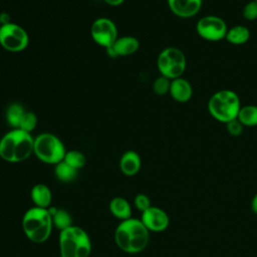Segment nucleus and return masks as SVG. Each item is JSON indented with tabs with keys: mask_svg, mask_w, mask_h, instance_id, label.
Segmentation results:
<instances>
[{
	"mask_svg": "<svg viewBox=\"0 0 257 257\" xmlns=\"http://www.w3.org/2000/svg\"><path fill=\"white\" fill-rule=\"evenodd\" d=\"M91 241L81 227L72 225L59 234L60 257H89Z\"/></svg>",
	"mask_w": 257,
	"mask_h": 257,
	"instance_id": "20e7f679",
	"label": "nucleus"
},
{
	"mask_svg": "<svg viewBox=\"0 0 257 257\" xmlns=\"http://www.w3.org/2000/svg\"><path fill=\"white\" fill-rule=\"evenodd\" d=\"M48 210L52 217L53 226L60 232L73 225L71 215L66 210L55 207H49Z\"/></svg>",
	"mask_w": 257,
	"mask_h": 257,
	"instance_id": "6ab92c4d",
	"label": "nucleus"
},
{
	"mask_svg": "<svg viewBox=\"0 0 257 257\" xmlns=\"http://www.w3.org/2000/svg\"><path fill=\"white\" fill-rule=\"evenodd\" d=\"M243 17L248 21H253L257 19V2L255 0H251L247 2L242 10Z\"/></svg>",
	"mask_w": 257,
	"mask_h": 257,
	"instance_id": "a878e982",
	"label": "nucleus"
},
{
	"mask_svg": "<svg viewBox=\"0 0 257 257\" xmlns=\"http://www.w3.org/2000/svg\"><path fill=\"white\" fill-rule=\"evenodd\" d=\"M157 66L161 75L172 80L182 77L187 67V58L181 49L173 46L167 47L160 52Z\"/></svg>",
	"mask_w": 257,
	"mask_h": 257,
	"instance_id": "0eeeda50",
	"label": "nucleus"
},
{
	"mask_svg": "<svg viewBox=\"0 0 257 257\" xmlns=\"http://www.w3.org/2000/svg\"><path fill=\"white\" fill-rule=\"evenodd\" d=\"M225 124H226V130L228 134L232 137H239L243 133L244 125L241 123V121L238 118H234Z\"/></svg>",
	"mask_w": 257,
	"mask_h": 257,
	"instance_id": "bb28decb",
	"label": "nucleus"
},
{
	"mask_svg": "<svg viewBox=\"0 0 257 257\" xmlns=\"http://www.w3.org/2000/svg\"><path fill=\"white\" fill-rule=\"evenodd\" d=\"M142 167V160L140 155L135 151L125 152L119 161V169L125 176L132 177L139 173Z\"/></svg>",
	"mask_w": 257,
	"mask_h": 257,
	"instance_id": "2eb2a0df",
	"label": "nucleus"
},
{
	"mask_svg": "<svg viewBox=\"0 0 257 257\" xmlns=\"http://www.w3.org/2000/svg\"><path fill=\"white\" fill-rule=\"evenodd\" d=\"M169 93L177 102H187L193 95V87L191 83L184 77H178L171 80Z\"/></svg>",
	"mask_w": 257,
	"mask_h": 257,
	"instance_id": "4468645a",
	"label": "nucleus"
},
{
	"mask_svg": "<svg viewBox=\"0 0 257 257\" xmlns=\"http://www.w3.org/2000/svg\"><path fill=\"white\" fill-rule=\"evenodd\" d=\"M34 149V138L30 133L13 128L0 140V158L7 163H20L27 160Z\"/></svg>",
	"mask_w": 257,
	"mask_h": 257,
	"instance_id": "f03ea898",
	"label": "nucleus"
},
{
	"mask_svg": "<svg viewBox=\"0 0 257 257\" xmlns=\"http://www.w3.org/2000/svg\"><path fill=\"white\" fill-rule=\"evenodd\" d=\"M30 197L35 207L43 209H48L51 207L52 193L45 184L34 185L31 189Z\"/></svg>",
	"mask_w": 257,
	"mask_h": 257,
	"instance_id": "dca6fc26",
	"label": "nucleus"
},
{
	"mask_svg": "<svg viewBox=\"0 0 257 257\" xmlns=\"http://www.w3.org/2000/svg\"><path fill=\"white\" fill-rule=\"evenodd\" d=\"M255 1H256V2H257V0H255Z\"/></svg>",
	"mask_w": 257,
	"mask_h": 257,
	"instance_id": "473e14b6",
	"label": "nucleus"
},
{
	"mask_svg": "<svg viewBox=\"0 0 257 257\" xmlns=\"http://www.w3.org/2000/svg\"><path fill=\"white\" fill-rule=\"evenodd\" d=\"M251 209L257 215V193L254 195V197L251 201Z\"/></svg>",
	"mask_w": 257,
	"mask_h": 257,
	"instance_id": "c756f323",
	"label": "nucleus"
},
{
	"mask_svg": "<svg viewBox=\"0 0 257 257\" xmlns=\"http://www.w3.org/2000/svg\"><path fill=\"white\" fill-rule=\"evenodd\" d=\"M36 124H37L36 114L32 111H26L22 117L19 128L24 132L31 133L36 127Z\"/></svg>",
	"mask_w": 257,
	"mask_h": 257,
	"instance_id": "393cba45",
	"label": "nucleus"
},
{
	"mask_svg": "<svg viewBox=\"0 0 257 257\" xmlns=\"http://www.w3.org/2000/svg\"><path fill=\"white\" fill-rule=\"evenodd\" d=\"M237 118L244 126H257V105L247 104L242 105Z\"/></svg>",
	"mask_w": 257,
	"mask_h": 257,
	"instance_id": "aec40b11",
	"label": "nucleus"
},
{
	"mask_svg": "<svg viewBox=\"0 0 257 257\" xmlns=\"http://www.w3.org/2000/svg\"><path fill=\"white\" fill-rule=\"evenodd\" d=\"M140 47L139 40L134 36L117 37L114 43L106 48L107 54L111 57L128 56L134 54Z\"/></svg>",
	"mask_w": 257,
	"mask_h": 257,
	"instance_id": "ddd939ff",
	"label": "nucleus"
},
{
	"mask_svg": "<svg viewBox=\"0 0 257 257\" xmlns=\"http://www.w3.org/2000/svg\"><path fill=\"white\" fill-rule=\"evenodd\" d=\"M77 171L78 170L70 167L64 161H61L55 165L54 175L58 181L63 183H70L76 179Z\"/></svg>",
	"mask_w": 257,
	"mask_h": 257,
	"instance_id": "412c9836",
	"label": "nucleus"
},
{
	"mask_svg": "<svg viewBox=\"0 0 257 257\" xmlns=\"http://www.w3.org/2000/svg\"><path fill=\"white\" fill-rule=\"evenodd\" d=\"M26 110L24 107L17 102H13L9 104L6 110V120L8 124L13 128H19L20 122Z\"/></svg>",
	"mask_w": 257,
	"mask_h": 257,
	"instance_id": "4be33fe9",
	"label": "nucleus"
},
{
	"mask_svg": "<svg viewBox=\"0 0 257 257\" xmlns=\"http://www.w3.org/2000/svg\"><path fill=\"white\" fill-rule=\"evenodd\" d=\"M241 106L238 94L231 89L218 90L208 100V111L211 116L224 123L237 118Z\"/></svg>",
	"mask_w": 257,
	"mask_h": 257,
	"instance_id": "39448f33",
	"label": "nucleus"
},
{
	"mask_svg": "<svg viewBox=\"0 0 257 257\" xmlns=\"http://www.w3.org/2000/svg\"><path fill=\"white\" fill-rule=\"evenodd\" d=\"M250 38V30L245 25H234L228 28L225 39L234 45L245 44Z\"/></svg>",
	"mask_w": 257,
	"mask_h": 257,
	"instance_id": "a211bd4d",
	"label": "nucleus"
},
{
	"mask_svg": "<svg viewBox=\"0 0 257 257\" xmlns=\"http://www.w3.org/2000/svg\"><path fill=\"white\" fill-rule=\"evenodd\" d=\"M173 14L181 18H191L199 13L203 0H167Z\"/></svg>",
	"mask_w": 257,
	"mask_h": 257,
	"instance_id": "f8f14e48",
	"label": "nucleus"
},
{
	"mask_svg": "<svg viewBox=\"0 0 257 257\" xmlns=\"http://www.w3.org/2000/svg\"><path fill=\"white\" fill-rule=\"evenodd\" d=\"M0 27H1V23H0Z\"/></svg>",
	"mask_w": 257,
	"mask_h": 257,
	"instance_id": "2f4dec72",
	"label": "nucleus"
},
{
	"mask_svg": "<svg viewBox=\"0 0 257 257\" xmlns=\"http://www.w3.org/2000/svg\"><path fill=\"white\" fill-rule=\"evenodd\" d=\"M65 153L63 143L53 134L42 133L34 139L33 154L38 160L45 164H58L63 161Z\"/></svg>",
	"mask_w": 257,
	"mask_h": 257,
	"instance_id": "423d86ee",
	"label": "nucleus"
},
{
	"mask_svg": "<svg viewBox=\"0 0 257 257\" xmlns=\"http://www.w3.org/2000/svg\"><path fill=\"white\" fill-rule=\"evenodd\" d=\"M109 211L116 218L121 221L132 218V207L128 201L122 197H114L109 202Z\"/></svg>",
	"mask_w": 257,
	"mask_h": 257,
	"instance_id": "f3484780",
	"label": "nucleus"
},
{
	"mask_svg": "<svg viewBox=\"0 0 257 257\" xmlns=\"http://www.w3.org/2000/svg\"><path fill=\"white\" fill-rule=\"evenodd\" d=\"M134 205L137 208V210H139L142 213L152 206L150 198L145 194L136 195V197L134 199Z\"/></svg>",
	"mask_w": 257,
	"mask_h": 257,
	"instance_id": "cd10ccee",
	"label": "nucleus"
},
{
	"mask_svg": "<svg viewBox=\"0 0 257 257\" xmlns=\"http://www.w3.org/2000/svg\"><path fill=\"white\" fill-rule=\"evenodd\" d=\"M106 4L110 5V6H118L120 4H122V2L124 0H103Z\"/></svg>",
	"mask_w": 257,
	"mask_h": 257,
	"instance_id": "7c9ffc66",
	"label": "nucleus"
},
{
	"mask_svg": "<svg viewBox=\"0 0 257 257\" xmlns=\"http://www.w3.org/2000/svg\"><path fill=\"white\" fill-rule=\"evenodd\" d=\"M0 23H1V25H5V24H8V23H11L10 15L7 12L0 13Z\"/></svg>",
	"mask_w": 257,
	"mask_h": 257,
	"instance_id": "c85d7f7f",
	"label": "nucleus"
},
{
	"mask_svg": "<svg viewBox=\"0 0 257 257\" xmlns=\"http://www.w3.org/2000/svg\"><path fill=\"white\" fill-rule=\"evenodd\" d=\"M63 161L66 164H68L70 167H72L76 170L83 168L86 163L85 156L81 152L76 151V150H71V151L66 152Z\"/></svg>",
	"mask_w": 257,
	"mask_h": 257,
	"instance_id": "5701e85b",
	"label": "nucleus"
},
{
	"mask_svg": "<svg viewBox=\"0 0 257 257\" xmlns=\"http://www.w3.org/2000/svg\"><path fill=\"white\" fill-rule=\"evenodd\" d=\"M171 79L166 76H159L153 83V90L157 95H165L170 91Z\"/></svg>",
	"mask_w": 257,
	"mask_h": 257,
	"instance_id": "b1692460",
	"label": "nucleus"
},
{
	"mask_svg": "<svg viewBox=\"0 0 257 257\" xmlns=\"http://www.w3.org/2000/svg\"><path fill=\"white\" fill-rule=\"evenodd\" d=\"M90 34L94 42L105 49L110 47L118 37L115 24L106 17H100L93 21L90 27Z\"/></svg>",
	"mask_w": 257,
	"mask_h": 257,
	"instance_id": "9d476101",
	"label": "nucleus"
},
{
	"mask_svg": "<svg viewBox=\"0 0 257 257\" xmlns=\"http://www.w3.org/2000/svg\"><path fill=\"white\" fill-rule=\"evenodd\" d=\"M141 221L149 231L162 232L169 227L170 218L161 208L151 206L142 213Z\"/></svg>",
	"mask_w": 257,
	"mask_h": 257,
	"instance_id": "9b49d317",
	"label": "nucleus"
},
{
	"mask_svg": "<svg viewBox=\"0 0 257 257\" xmlns=\"http://www.w3.org/2000/svg\"><path fill=\"white\" fill-rule=\"evenodd\" d=\"M150 241V231L141 219L130 218L121 221L114 231V242L123 252L137 254L146 249Z\"/></svg>",
	"mask_w": 257,
	"mask_h": 257,
	"instance_id": "f257e3e1",
	"label": "nucleus"
},
{
	"mask_svg": "<svg viewBox=\"0 0 257 257\" xmlns=\"http://www.w3.org/2000/svg\"><path fill=\"white\" fill-rule=\"evenodd\" d=\"M29 43L26 30L16 23H8L0 27V45L10 52H20Z\"/></svg>",
	"mask_w": 257,
	"mask_h": 257,
	"instance_id": "6e6552de",
	"label": "nucleus"
},
{
	"mask_svg": "<svg viewBox=\"0 0 257 257\" xmlns=\"http://www.w3.org/2000/svg\"><path fill=\"white\" fill-rule=\"evenodd\" d=\"M52 228V217L48 209L34 206L28 209L22 218V229L25 236L36 244L47 241Z\"/></svg>",
	"mask_w": 257,
	"mask_h": 257,
	"instance_id": "7ed1b4c3",
	"label": "nucleus"
},
{
	"mask_svg": "<svg viewBox=\"0 0 257 257\" xmlns=\"http://www.w3.org/2000/svg\"><path fill=\"white\" fill-rule=\"evenodd\" d=\"M228 30L225 20L216 15H206L198 20L196 24V31L198 35L211 42L225 39Z\"/></svg>",
	"mask_w": 257,
	"mask_h": 257,
	"instance_id": "1a4fd4ad",
	"label": "nucleus"
}]
</instances>
